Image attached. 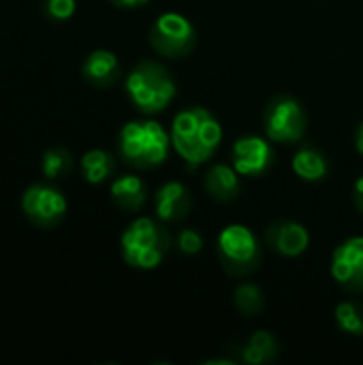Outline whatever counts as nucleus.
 I'll return each instance as SVG.
<instances>
[{
	"instance_id": "16",
	"label": "nucleus",
	"mask_w": 363,
	"mask_h": 365,
	"mask_svg": "<svg viewBox=\"0 0 363 365\" xmlns=\"http://www.w3.org/2000/svg\"><path fill=\"white\" fill-rule=\"evenodd\" d=\"M293 171L304 182H321L329 173V163H327V156L319 148L304 145L293 156Z\"/></svg>"
},
{
	"instance_id": "15",
	"label": "nucleus",
	"mask_w": 363,
	"mask_h": 365,
	"mask_svg": "<svg viewBox=\"0 0 363 365\" xmlns=\"http://www.w3.org/2000/svg\"><path fill=\"white\" fill-rule=\"evenodd\" d=\"M109 195H111V201L122 210V212H128V214H135L139 212L145 201H148V186L143 184V180L139 175H120L111 182L109 186Z\"/></svg>"
},
{
	"instance_id": "7",
	"label": "nucleus",
	"mask_w": 363,
	"mask_h": 365,
	"mask_svg": "<svg viewBox=\"0 0 363 365\" xmlns=\"http://www.w3.org/2000/svg\"><path fill=\"white\" fill-rule=\"evenodd\" d=\"M150 47L169 60L186 58L197 45V32L190 19L180 13H163L150 28Z\"/></svg>"
},
{
	"instance_id": "8",
	"label": "nucleus",
	"mask_w": 363,
	"mask_h": 365,
	"mask_svg": "<svg viewBox=\"0 0 363 365\" xmlns=\"http://www.w3.org/2000/svg\"><path fill=\"white\" fill-rule=\"evenodd\" d=\"M66 197L51 184H32L21 195V212L36 229H53L66 214Z\"/></svg>"
},
{
	"instance_id": "1",
	"label": "nucleus",
	"mask_w": 363,
	"mask_h": 365,
	"mask_svg": "<svg viewBox=\"0 0 363 365\" xmlns=\"http://www.w3.org/2000/svg\"><path fill=\"white\" fill-rule=\"evenodd\" d=\"M223 141V126L205 107H188L173 118L171 145L188 167L208 163Z\"/></svg>"
},
{
	"instance_id": "20",
	"label": "nucleus",
	"mask_w": 363,
	"mask_h": 365,
	"mask_svg": "<svg viewBox=\"0 0 363 365\" xmlns=\"http://www.w3.org/2000/svg\"><path fill=\"white\" fill-rule=\"evenodd\" d=\"M233 304H235V308H237V312L242 317H248L250 319V317H257V314L263 312V308H265V295H263V291L257 284L244 282V284H240L235 289Z\"/></svg>"
},
{
	"instance_id": "17",
	"label": "nucleus",
	"mask_w": 363,
	"mask_h": 365,
	"mask_svg": "<svg viewBox=\"0 0 363 365\" xmlns=\"http://www.w3.org/2000/svg\"><path fill=\"white\" fill-rule=\"evenodd\" d=\"M280 355V344L276 340V336L272 331H257L255 336L248 338V342L242 346L240 359L244 364L261 365L274 361Z\"/></svg>"
},
{
	"instance_id": "24",
	"label": "nucleus",
	"mask_w": 363,
	"mask_h": 365,
	"mask_svg": "<svg viewBox=\"0 0 363 365\" xmlns=\"http://www.w3.org/2000/svg\"><path fill=\"white\" fill-rule=\"evenodd\" d=\"M353 203H355V207L363 214V178H359L355 182V186H353Z\"/></svg>"
},
{
	"instance_id": "2",
	"label": "nucleus",
	"mask_w": 363,
	"mask_h": 365,
	"mask_svg": "<svg viewBox=\"0 0 363 365\" xmlns=\"http://www.w3.org/2000/svg\"><path fill=\"white\" fill-rule=\"evenodd\" d=\"M171 150V133L154 120H135L122 126L118 137L120 158L141 171L160 167Z\"/></svg>"
},
{
	"instance_id": "22",
	"label": "nucleus",
	"mask_w": 363,
	"mask_h": 365,
	"mask_svg": "<svg viewBox=\"0 0 363 365\" xmlns=\"http://www.w3.org/2000/svg\"><path fill=\"white\" fill-rule=\"evenodd\" d=\"M75 0H43V13L51 21H66L75 15Z\"/></svg>"
},
{
	"instance_id": "14",
	"label": "nucleus",
	"mask_w": 363,
	"mask_h": 365,
	"mask_svg": "<svg viewBox=\"0 0 363 365\" xmlns=\"http://www.w3.org/2000/svg\"><path fill=\"white\" fill-rule=\"evenodd\" d=\"M203 188L208 195L218 201V203H231L240 197L242 184H240V173L233 169V165H212L203 178Z\"/></svg>"
},
{
	"instance_id": "12",
	"label": "nucleus",
	"mask_w": 363,
	"mask_h": 365,
	"mask_svg": "<svg viewBox=\"0 0 363 365\" xmlns=\"http://www.w3.org/2000/svg\"><path fill=\"white\" fill-rule=\"evenodd\" d=\"M193 197L182 182H167L154 195V212L163 222H180L190 214Z\"/></svg>"
},
{
	"instance_id": "18",
	"label": "nucleus",
	"mask_w": 363,
	"mask_h": 365,
	"mask_svg": "<svg viewBox=\"0 0 363 365\" xmlns=\"http://www.w3.org/2000/svg\"><path fill=\"white\" fill-rule=\"evenodd\" d=\"M81 173L88 184H103L116 173V156L107 150H90L81 156Z\"/></svg>"
},
{
	"instance_id": "3",
	"label": "nucleus",
	"mask_w": 363,
	"mask_h": 365,
	"mask_svg": "<svg viewBox=\"0 0 363 365\" xmlns=\"http://www.w3.org/2000/svg\"><path fill=\"white\" fill-rule=\"evenodd\" d=\"M124 88L131 103L145 115L165 111L178 94V83L171 71L156 60L139 62L126 75Z\"/></svg>"
},
{
	"instance_id": "10",
	"label": "nucleus",
	"mask_w": 363,
	"mask_h": 365,
	"mask_svg": "<svg viewBox=\"0 0 363 365\" xmlns=\"http://www.w3.org/2000/svg\"><path fill=\"white\" fill-rule=\"evenodd\" d=\"M332 276L342 289L363 293V237H351L334 250Z\"/></svg>"
},
{
	"instance_id": "19",
	"label": "nucleus",
	"mask_w": 363,
	"mask_h": 365,
	"mask_svg": "<svg viewBox=\"0 0 363 365\" xmlns=\"http://www.w3.org/2000/svg\"><path fill=\"white\" fill-rule=\"evenodd\" d=\"M73 154L66 148H49L41 158V173L45 175V180L56 182L73 171Z\"/></svg>"
},
{
	"instance_id": "23",
	"label": "nucleus",
	"mask_w": 363,
	"mask_h": 365,
	"mask_svg": "<svg viewBox=\"0 0 363 365\" xmlns=\"http://www.w3.org/2000/svg\"><path fill=\"white\" fill-rule=\"evenodd\" d=\"M175 246L180 252L184 255H197L201 248H203V237L199 231L195 229H182L178 235H175Z\"/></svg>"
},
{
	"instance_id": "13",
	"label": "nucleus",
	"mask_w": 363,
	"mask_h": 365,
	"mask_svg": "<svg viewBox=\"0 0 363 365\" xmlns=\"http://www.w3.org/2000/svg\"><path fill=\"white\" fill-rule=\"evenodd\" d=\"M81 75L94 88H111L122 79V66L113 51L94 49L86 56L81 64Z\"/></svg>"
},
{
	"instance_id": "11",
	"label": "nucleus",
	"mask_w": 363,
	"mask_h": 365,
	"mask_svg": "<svg viewBox=\"0 0 363 365\" xmlns=\"http://www.w3.org/2000/svg\"><path fill=\"white\" fill-rule=\"evenodd\" d=\"M265 244L282 257H300L310 246V233L295 220H276L265 229Z\"/></svg>"
},
{
	"instance_id": "25",
	"label": "nucleus",
	"mask_w": 363,
	"mask_h": 365,
	"mask_svg": "<svg viewBox=\"0 0 363 365\" xmlns=\"http://www.w3.org/2000/svg\"><path fill=\"white\" fill-rule=\"evenodd\" d=\"M113 6H118V9H137V6H141V4H145V2H150V0H109Z\"/></svg>"
},
{
	"instance_id": "9",
	"label": "nucleus",
	"mask_w": 363,
	"mask_h": 365,
	"mask_svg": "<svg viewBox=\"0 0 363 365\" xmlns=\"http://www.w3.org/2000/svg\"><path fill=\"white\" fill-rule=\"evenodd\" d=\"M274 148L259 135L240 137L231 148V165L244 178H261L274 165Z\"/></svg>"
},
{
	"instance_id": "21",
	"label": "nucleus",
	"mask_w": 363,
	"mask_h": 365,
	"mask_svg": "<svg viewBox=\"0 0 363 365\" xmlns=\"http://www.w3.org/2000/svg\"><path fill=\"white\" fill-rule=\"evenodd\" d=\"M336 323L349 336H363V306L359 302H342L336 308Z\"/></svg>"
},
{
	"instance_id": "4",
	"label": "nucleus",
	"mask_w": 363,
	"mask_h": 365,
	"mask_svg": "<svg viewBox=\"0 0 363 365\" xmlns=\"http://www.w3.org/2000/svg\"><path fill=\"white\" fill-rule=\"evenodd\" d=\"M173 246L169 229L152 218H137L122 233L120 250L126 265L135 269H154L158 267Z\"/></svg>"
},
{
	"instance_id": "26",
	"label": "nucleus",
	"mask_w": 363,
	"mask_h": 365,
	"mask_svg": "<svg viewBox=\"0 0 363 365\" xmlns=\"http://www.w3.org/2000/svg\"><path fill=\"white\" fill-rule=\"evenodd\" d=\"M355 148H357V152L363 154V122L359 124V128H357V137H355Z\"/></svg>"
},
{
	"instance_id": "6",
	"label": "nucleus",
	"mask_w": 363,
	"mask_h": 365,
	"mask_svg": "<svg viewBox=\"0 0 363 365\" xmlns=\"http://www.w3.org/2000/svg\"><path fill=\"white\" fill-rule=\"evenodd\" d=\"M263 128L274 143H300L308 130L306 109L289 94L274 96L263 109Z\"/></svg>"
},
{
	"instance_id": "5",
	"label": "nucleus",
	"mask_w": 363,
	"mask_h": 365,
	"mask_svg": "<svg viewBox=\"0 0 363 365\" xmlns=\"http://www.w3.org/2000/svg\"><path fill=\"white\" fill-rule=\"evenodd\" d=\"M218 261L223 269L233 278L252 276L263 261V252L257 235L244 225H229L218 235Z\"/></svg>"
}]
</instances>
